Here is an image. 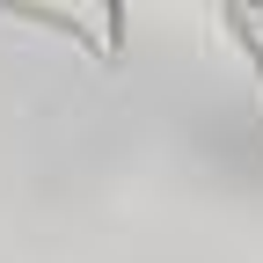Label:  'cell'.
Instances as JSON below:
<instances>
[{"instance_id": "cell-1", "label": "cell", "mask_w": 263, "mask_h": 263, "mask_svg": "<svg viewBox=\"0 0 263 263\" xmlns=\"http://www.w3.org/2000/svg\"><path fill=\"white\" fill-rule=\"evenodd\" d=\"M0 8L73 37L88 59H124V0H0Z\"/></svg>"}, {"instance_id": "cell-2", "label": "cell", "mask_w": 263, "mask_h": 263, "mask_svg": "<svg viewBox=\"0 0 263 263\" xmlns=\"http://www.w3.org/2000/svg\"><path fill=\"white\" fill-rule=\"evenodd\" d=\"M227 29H234V44L249 59V73H256V95H263V0H227Z\"/></svg>"}]
</instances>
